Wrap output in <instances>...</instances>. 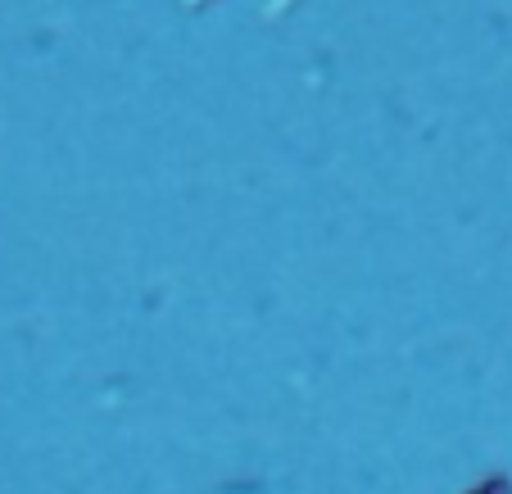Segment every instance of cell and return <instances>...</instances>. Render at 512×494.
<instances>
[{"mask_svg":"<svg viewBox=\"0 0 512 494\" xmlns=\"http://www.w3.org/2000/svg\"><path fill=\"white\" fill-rule=\"evenodd\" d=\"M476 494H512V490H508V481H490L485 490H476Z\"/></svg>","mask_w":512,"mask_h":494,"instance_id":"1","label":"cell"}]
</instances>
